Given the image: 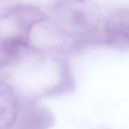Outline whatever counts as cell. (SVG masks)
Masks as SVG:
<instances>
[{
	"label": "cell",
	"instance_id": "2",
	"mask_svg": "<svg viewBox=\"0 0 129 129\" xmlns=\"http://www.w3.org/2000/svg\"><path fill=\"white\" fill-rule=\"evenodd\" d=\"M104 32L110 43L129 45V9L111 12L104 20Z\"/></svg>",
	"mask_w": 129,
	"mask_h": 129
},
{
	"label": "cell",
	"instance_id": "3",
	"mask_svg": "<svg viewBox=\"0 0 129 129\" xmlns=\"http://www.w3.org/2000/svg\"><path fill=\"white\" fill-rule=\"evenodd\" d=\"M18 115V104L12 90L0 83V129H10Z\"/></svg>",
	"mask_w": 129,
	"mask_h": 129
},
{
	"label": "cell",
	"instance_id": "4",
	"mask_svg": "<svg viewBox=\"0 0 129 129\" xmlns=\"http://www.w3.org/2000/svg\"><path fill=\"white\" fill-rule=\"evenodd\" d=\"M27 44L15 40H0V68L6 67Z\"/></svg>",
	"mask_w": 129,
	"mask_h": 129
},
{
	"label": "cell",
	"instance_id": "1",
	"mask_svg": "<svg viewBox=\"0 0 129 129\" xmlns=\"http://www.w3.org/2000/svg\"><path fill=\"white\" fill-rule=\"evenodd\" d=\"M44 18L43 12L36 6H15L0 16V40H15L27 44L34 26Z\"/></svg>",
	"mask_w": 129,
	"mask_h": 129
},
{
	"label": "cell",
	"instance_id": "5",
	"mask_svg": "<svg viewBox=\"0 0 129 129\" xmlns=\"http://www.w3.org/2000/svg\"><path fill=\"white\" fill-rule=\"evenodd\" d=\"M69 1H72V2H74V3H82V2H84L85 0H69Z\"/></svg>",
	"mask_w": 129,
	"mask_h": 129
}]
</instances>
